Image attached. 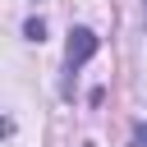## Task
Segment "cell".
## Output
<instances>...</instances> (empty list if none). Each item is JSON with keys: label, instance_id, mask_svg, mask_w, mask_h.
I'll list each match as a JSON object with an SVG mask.
<instances>
[{"label": "cell", "instance_id": "cell-1", "mask_svg": "<svg viewBox=\"0 0 147 147\" xmlns=\"http://www.w3.org/2000/svg\"><path fill=\"white\" fill-rule=\"evenodd\" d=\"M92 55H96V32H92V28H74V32H69V46H64V64H69V74L83 69Z\"/></svg>", "mask_w": 147, "mask_h": 147}, {"label": "cell", "instance_id": "cell-2", "mask_svg": "<svg viewBox=\"0 0 147 147\" xmlns=\"http://www.w3.org/2000/svg\"><path fill=\"white\" fill-rule=\"evenodd\" d=\"M23 37H28V41H46V23H41V18H28Z\"/></svg>", "mask_w": 147, "mask_h": 147}, {"label": "cell", "instance_id": "cell-3", "mask_svg": "<svg viewBox=\"0 0 147 147\" xmlns=\"http://www.w3.org/2000/svg\"><path fill=\"white\" fill-rule=\"evenodd\" d=\"M133 147H147V124H142V129L133 133Z\"/></svg>", "mask_w": 147, "mask_h": 147}, {"label": "cell", "instance_id": "cell-4", "mask_svg": "<svg viewBox=\"0 0 147 147\" xmlns=\"http://www.w3.org/2000/svg\"><path fill=\"white\" fill-rule=\"evenodd\" d=\"M142 28H147V0H142Z\"/></svg>", "mask_w": 147, "mask_h": 147}]
</instances>
